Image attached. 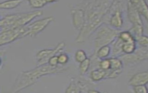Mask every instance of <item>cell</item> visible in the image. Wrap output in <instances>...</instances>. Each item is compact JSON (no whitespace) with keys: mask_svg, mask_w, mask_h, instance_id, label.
<instances>
[{"mask_svg":"<svg viewBox=\"0 0 148 93\" xmlns=\"http://www.w3.org/2000/svg\"><path fill=\"white\" fill-rule=\"evenodd\" d=\"M99 67L100 69L108 71L110 68V61L109 58V59H102L99 62Z\"/></svg>","mask_w":148,"mask_h":93,"instance_id":"obj_27","label":"cell"},{"mask_svg":"<svg viewBox=\"0 0 148 93\" xmlns=\"http://www.w3.org/2000/svg\"><path fill=\"white\" fill-rule=\"evenodd\" d=\"M109 24L114 28H121L123 24V19L121 10L119 7H117L109 19Z\"/></svg>","mask_w":148,"mask_h":93,"instance_id":"obj_12","label":"cell"},{"mask_svg":"<svg viewBox=\"0 0 148 93\" xmlns=\"http://www.w3.org/2000/svg\"><path fill=\"white\" fill-rule=\"evenodd\" d=\"M123 43L124 42L119 38H117L114 41L112 50V55L114 58H117L118 56L120 57L123 54L122 51V45Z\"/></svg>","mask_w":148,"mask_h":93,"instance_id":"obj_16","label":"cell"},{"mask_svg":"<svg viewBox=\"0 0 148 93\" xmlns=\"http://www.w3.org/2000/svg\"><path fill=\"white\" fill-rule=\"evenodd\" d=\"M27 30V28L26 26L1 31L0 34L1 46L11 43L17 39L26 37Z\"/></svg>","mask_w":148,"mask_h":93,"instance_id":"obj_5","label":"cell"},{"mask_svg":"<svg viewBox=\"0 0 148 93\" xmlns=\"http://www.w3.org/2000/svg\"><path fill=\"white\" fill-rule=\"evenodd\" d=\"M148 84V70L138 72L134 74L128 81V84L133 87L146 85Z\"/></svg>","mask_w":148,"mask_h":93,"instance_id":"obj_10","label":"cell"},{"mask_svg":"<svg viewBox=\"0 0 148 93\" xmlns=\"http://www.w3.org/2000/svg\"><path fill=\"white\" fill-rule=\"evenodd\" d=\"M87 93H101V92H99L98 91H97L95 90H89L87 91Z\"/></svg>","mask_w":148,"mask_h":93,"instance_id":"obj_30","label":"cell"},{"mask_svg":"<svg viewBox=\"0 0 148 93\" xmlns=\"http://www.w3.org/2000/svg\"><path fill=\"white\" fill-rule=\"evenodd\" d=\"M68 67L64 66H58L52 67L49 64L37 66L34 69L23 71L20 73L9 93H18L21 90L31 86L34 84L39 78L46 75L62 73L68 70Z\"/></svg>","mask_w":148,"mask_h":93,"instance_id":"obj_2","label":"cell"},{"mask_svg":"<svg viewBox=\"0 0 148 93\" xmlns=\"http://www.w3.org/2000/svg\"><path fill=\"white\" fill-rule=\"evenodd\" d=\"M106 71L103 70L100 68L94 70L90 72V78L94 81H98L102 79L106 78Z\"/></svg>","mask_w":148,"mask_h":93,"instance_id":"obj_15","label":"cell"},{"mask_svg":"<svg viewBox=\"0 0 148 93\" xmlns=\"http://www.w3.org/2000/svg\"><path fill=\"white\" fill-rule=\"evenodd\" d=\"M118 38L120 39L123 42H128L135 41L134 36L129 31H121L119 35Z\"/></svg>","mask_w":148,"mask_h":93,"instance_id":"obj_22","label":"cell"},{"mask_svg":"<svg viewBox=\"0 0 148 93\" xmlns=\"http://www.w3.org/2000/svg\"><path fill=\"white\" fill-rule=\"evenodd\" d=\"M53 20L54 17L53 16H48L29 23L27 26L26 36L35 37L42 31Z\"/></svg>","mask_w":148,"mask_h":93,"instance_id":"obj_7","label":"cell"},{"mask_svg":"<svg viewBox=\"0 0 148 93\" xmlns=\"http://www.w3.org/2000/svg\"><path fill=\"white\" fill-rule=\"evenodd\" d=\"M110 47L109 45H105L99 48L95 53H96L97 58L102 60L107 58V57L110 53Z\"/></svg>","mask_w":148,"mask_h":93,"instance_id":"obj_19","label":"cell"},{"mask_svg":"<svg viewBox=\"0 0 148 93\" xmlns=\"http://www.w3.org/2000/svg\"><path fill=\"white\" fill-rule=\"evenodd\" d=\"M135 6L140 16H142L148 24V5L147 2L143 0L131 1Z\"/></svg>","mask_w":148,"mask_h":93,"instance_id":"obj_13","label":"cell"},{"mask_svg":"<svg viewBox=\"0 0 148 93\" xmlns=\"http://www.w3.org/2000/svg\"><path fill=\"white\" fill-rule=\"evenodd\" d=\"M110 61V68L106 71V78H114L118 77L122 72L123 62L119 58H109Z\"/></svg>","mask_w":148,"mask_h":93,"instance_id":"obj_8","label":"cell"},{"mask_svg":"<svg viewBox=\"0 0 148 93\" xmlns=\"http://www.w3.org/2000/svg\"><path fill=\"white\" fill-rule=\"evenodd\" d=\"M50 66L52 67H56L58 66V55H55L52 57H51L48 63Z\"/></svg>","mask_w":148,"mask_h":93,"instance_id":"obj_29","label":"cell"},{"mask_svg":"<svg viewBox=\"0 0 148 93\" xmlns=\"http://www.w3.org/2000/svg\"><path fill=\"white\" fill-rule=\"evenodd\" d=\"M135 40L137 44L140 46L148 48V36L144 34L136 37L135 38Z\"/></svg>","mask_w":148,"mask_h":93,"instance_id":"obj_24","label":"cell"},{"mask_svg":"<svg viewBox=\"0 0 148 93\" xmlns=\"http://www.w3.org/2000/svg\"><path fill=\"white\" fill-rule=\"evenodd\" d=\"M127 17L129 21L132 24H143L141 16L139 13L138 10L132 3L131 1H128L127 2Z\"/></svg>","mask_w":148,"mask_h":93,"instance_id":"obj_11","label":"cell"},{"mask_svg":"<svg viewBox=\"0 0 148 93\" xmlns=\"http://www.w3.org/2000/svg\"><path fill=\"white\" fill-rule=\"evenodd\" d=\"M57 1H44V0H31L28 1V3L29 5L35 9H39L46 5L50 3H53V2H56Z\"/></svg>","mask_w":148,"mask_h":93,"instance_id":"obj_20","label":"cell"},{"mask_svg":"<svg viewBox=\"0 0 148 93\" xmlns=\"http://www.w3.org/2000/svg\"><path fill=\"white\" fill-rule=\"evenodd\" d=\"M119 58L125 65H135L148 59V48L140 46L131 54H123Z\"/></svg>","mask_w":148,"mask_h":93,"instance_id":"obj_4","label":"cell"},{"mask_svg":"<svg viewBox=\"0 0 148 93\" xmlns=\"http://www.w3.org/2000/svg\"><path fill=\"white\" fill-rule=\"evenodd\" d=\"M65 46V44L62 41L57 44L53 49H45L39 51L36 55L37 60V66L44 65L48 63L49 59L55 55H58L61 53Z\"/></svg>","mask_w":148,"mask_h":93,"instance_id":"obj_6","label":"cell"},{"mask_svg":"<svg viewBox=\"0 0 148 93\" xmlns=\"http://www.w3.org/2000/svg\"><path fill=\"white\" fill-rule=\"evenodd\" d=\"M133 88L134 93H148V89L146 85L136 86Z\"/></svg>","mask_w":148,"mask_h":93,"instance_id":"obj_28","label":"cell"},{"mask_svg":"<svg viewBox=\"0 0 148 93\" xmlns=\"http://www.w3.org/2000/svg\"><path fill=\"white\" fill-rule=\"evenodd\" d=\"M114 1H91L83 2L84 23L76 37L77 43H83L102 24Z\"/></svg>","mask_w":148,"mask_h":93,"instance_id":"obj_1","label":"cell"},{"mask_svg":"<svg viewBox=\"0 0 148 93\" xmlns=\"http://www.w3.org/2000/svg\"><path fill=\"white\" fill-rule=\"evenodd\" d=\"M143 24H132L131 28L129 30V31L132 34L134 38L136 37L142 35L143 34Z\"/></svg>","mask_w":148,"mask_h":93,"instance_id":"obj_21","label":"cell"},{"mask_svg":"<svg viewBox=\"0 0 148 93\" xmlns=\"http://www.w3.org/2000/svg\"><path fill=\"white\" fill-rule=\"evenodd\" d=\"M82 83L76 79H72L64 93H82Z\"/></svg>","mask_w":148,"mask_h":93,"instance_id":"obj_14","label":"cell"},{"mask_svg":"<svg viewBox=\"0 0 148 93\" xmlns=\"http://www.w3.org/2000/svg\"><path fill=\"white\" fill-rule=\"evenodd\" d=\"M136 42L135 41L124 42L122 45L123 54H131L136 51Z\"/></svg>","mask_w":148,"mask_h":93,"instance_id":"obj_18","label":"cell"},{"mask_svg":"<svg viewBox=\"0 0 148 93\" xmlns=\"http://www.w3.org/2000/svg\"><path fill=\"white\" fill-rule=\"evenodd\" d=\"M69 58L66 53H61L58 55V64L60 66H65L69 61Z\"/></svg>","mask_w":148,"mask_h":93,"instance_id":"obj_26","label":"cell"},{"mask_svg":"<svg viewBox=\"0 0 148 93\" xmlns=\"http://www.w3.org/2000/svg\"><path fill=\"white\" fill-rule=\"evenodd\" d=\"M71 13L73 26L80 31L83 27L85 20L84 10L82 8H74L71 9Z\"/></svg>","mask_w":148,"mask_h":93,"instance_id":"obj_9","label":"cell"},{"mask_svg":"<svg viewBox=\"0 0 148 93\" xmlns=\"http://www.w3.org/2000/svg\"><path fill=\"white\" fill-rule=\"evenodd\" d=\"M23 1H5L0 2V8L2 9H12L19 6Z\"/></svg>","mask_w":148,"mask_h":93,"instance_id":"obj_17","label":"cell"},{"mask_svg":"<svg viewBox=\"0 0 148 93\" xmlns=\"http://www.w3.org/2000/svg\"><path fill=\"white\" fill-rule=\"evenodd\" d=\"M87 55L84 51L79 49L75 53V59L78 63H81L87 59Z\"/></svg>","mask_w":148,"mask_h":93,"instance_id":"obj_25","label":"cell"},{"mask_svg":"<svg viewBox=\"0 0 148 93\" xmlns=\"http://www.w3.org/2000/svg\"><path fill=\"white\" fill-rule=\"evenodd\" d=\"M120 32V30L118 29L110 28L106 25L102 26L97 33L94 40V53L101 47L109 45L115 41Z\"/></svg>","mask_w":148,"mask_h":93,"instance_id":"obj_3","label":"cell"},{"mask_svg":"<svg viewBox=\"0 0 148 93\" xmlns=\"http://www.w3.org/2000/svg\"><path fill=\"white\" fill-rule=\"evenodd\" d=\"M91 63V60L90 58H87L83 62L80 63L79 64V72L81 75L84 74L87 71L90 67Z\"/></svg>","mask_w":148,"mask_h":93,"instance_id":"obj_23","label":"cell"}]
</instances>
